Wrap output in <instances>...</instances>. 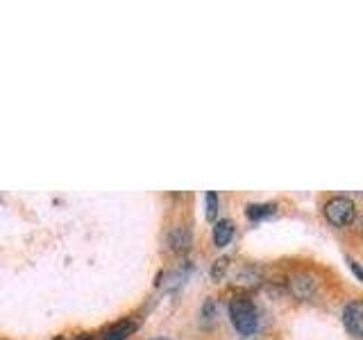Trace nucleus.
Here are the masks:
<instances>
[{
    "label": "nucleus",
    "instance_id": "nucleus-1",
    "mask_svg": "<svg viewBox=\"0 0 363 340\" xmlns=\"http://www.w3.org/2000/svg\"><path fill=\"white\" fill-rule=\"evenodd\" d=\"M230 317H232V324L236 327V332L243 336H252L259 327L257 306L245 298H234L230 302Z\"/></svg>",
    "mask_w": 363,
    "mask_h": 340
},
{
    "label": "nucleus",
    "instance_id": "nucleus-2",
    "mask_svg": "<svg viewBox=\"0 0 363 340\" xmlns=\"http://www.w3.org/2000/svg\"><path fill=\"white\" fill-rule=\"evenodd\" d=\"M325 218L334 227H347L357 218V207L350 198L336 196L325 204Z\"/></svg>",
    "mask_w": 363,
    "mask_h": 340
},
{
    "label": "nucleus",
    "instance_id": "nucleus-3",
    "mask_svg": "<svg viewBox=\"0 0 363 340\" xmlns=\"http://www.w3.org/2000/svg\"><path fill=\"white\" fill-rule=\"evenodd\" d=\"M343 327L347 329L350 336H363V302L361 300H352L345 304L343 309Z\"/></svg>",
    "mask_w": 363,
    "mask_h": 340
},
{
    "label": "nucleus",
    "instance_id": "nucleus-4",
    "mask_svg": "<svg viewBox=\"0 0 363 340\" xmlns=\"http://www.w3.org/2000/svg\"><path fill=\"white\" fill-rule=\"evenodd\" d=\"M289 290L295 300H309L315 293V279L309 272H295L289 279Z\"/></svg>",
    "mask_w": 363,
    "mask_h": 340
},
{
    "label": "nucleus",
    "instance_id": "nucleus-5",
    "mask_svg": "<svg viewBox=\"0 0 363 340\" xmlns=\"http://www.w3.org/2000/svg\"><path fill=\"white\" fill-rule=\"evenodd\" d=\"M136 327H139V322L136 320H130V317H125V320L111 324L105 334H102V340H125L128 336H132L136 332Z\"/></svg>",
    "mask_w": 363,
    "mask_h": 340
},
{
    "label": "nucleus",
    "instance_id": "nucleus-6",
    "mask_svg": "<svg viewBox=\"0 0 363 340\" xmlns=\"http://www.w3.org/2000/svg\"><path fill=\"white\" fill-rule=\"evenodd\" d=\"M232 236H234V222L232 220H218L213 225V243L216 247H225L227 243L232 241Z\"/></svg>",
    "mask_w": 363,
    "mask_h": 340
},
{
    "label": "nucleus",
    "instance_id": "nucleus-7",
    "mask_svg": "<svg viewBox=\"0 0 363 340\" xmlns=\"http://www.w3.org/2000/svg\"><path fill=\"white\" fill-rule=\"evenodd\" d=\"M275 204H270V202H257V204H247V209H245V215L250 220H264L268 218V215L275 213Z\"/></svg>",
    "mask_w": 363,
    "mask_h": 340
},
{
    "label": "nucleus",
    "instance_id": "nucleus-8",
    "mask_svg": "<svg viewBox=\"0 0 363 340\" xmlns=\"http://www.w3.org/2000/svg\"><path fill=\"white\" fill-rule=\"evenodd\" d=\"M170 247H173L175 252H186V249L191 247L189 230H184V227H177V230H173V234H170Z\"/></svg>",
    "mask_w": 363,
    "mask_h": 340
},
{
    "label": "nucleus",
    "instance_id": "nucleus-9",
    "mask_svg": "<svg viewBox=\"0 0 363 340\" xmlns=\"http://www.w3.org/2000/svg\"><path fill=\"white\" fill-rule=\"evenodd\" d=\"M204 207H207V211H204V215H207V220L213 222L216 215H218V196H216L213 191H209L207 196H204Z\"/></svg>",
    "mask_w": 363,
    "mask_h": 340
},
{
    "label": "nucleus",
    "instance_id": "nucleus-10",
    "mask_svg": "<svg viewBox=\"0 0 363 340\" xmlns=\"http://www.w3.org/2000/svg\"><path fill=\"white\" fill-rule=\"evenodd\" d=\"M227 268H230V259H227V256H220L218 261H213V266H211V279L213 281H220L225 277Z\"/></svg>",
    "mask_w": 363,
    "mask_h": 340
},
{
    "label": "nucleus",
    "instance_id": "nucleus-11",
    "mask_svg": "<svg viewBox=\"0 0 363 340\" xmlns=\"http://www.w3.org/2000/svg\"><path fill=\"white\" fill-rule=\"evenodd\" d=\"M350 268H352V272H354V275H357V277H359V279L363 281V268H361V266L357 264L354 259H350Z\"/></svg>",
    "mask_w": 363,
    "mask_h": 340
},
{
    "label": "nucleus",
    "instance_id": "nucleus-12",
    "mask_svg": "<svg viewBox=\"0 0 363 340\" xmlns=\"http://www.w3.org/2000/svg\"><path fill=\"white\" fill-rule=\"evenodd\" d=\"M152 340H168V338H152Z\"/></svg>",
    "mask_w": 363,
    "mask_h": 340
},
{
    "label": "nucleus",
    "instance_id": "nucleus-13",
    "mask_svg": "<svg viewBox=\"0 0 363 340\" xmlns=\"http://www.w3.org/2000/svg\"><path fill=\"white\" fill-rule=\"evenodd\" d=\"M79 340H89V338H79Z\"/></svg>",
    "mask_w": 363,
    "mask_h": 340
}]
</instances>
